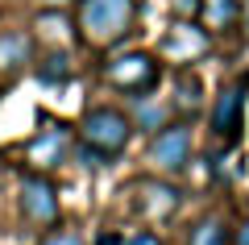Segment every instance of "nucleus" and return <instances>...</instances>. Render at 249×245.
I'll use <instances>...</instances> for the list:
<instances>
[{
  "mask_svg": "<svg viewBox=\"0 0 249 245\" xmlns=\"http://www.w3.org/2000/svg\"><path fill=\"white\" fill-rule=\"evenodd\" d=\"M79 137H83V154H91L96 162L121 158L133 137V116H124L121 108H88L79 121Z\"/></svg>",
  "mask_w": 249,
  "mask_h": 245,
  "instance_id": "1",
  "label": "nucleus"
},
{
  "mask_svg": "<svg viewBox=\"0 0 249 245\" xmlns=\"http://www.w3.org/2000/svg\"><path fill=\"white\" fill-rule=\"evenodd\" d=\"M137 17V0H79V38L88 46L121 42Z\"/></svg>",
  "mask_w": 249,
  "mask_h": 245,
  "instance_id": "2",
  "label": "nucleus"
},
{
  "mask_svg": "<svg viewBox=\"0 0 249 245\" xmlns=\"http://www.w3.org/2000/svg\"><path fill=\"white\" fill-rule=\"evenodd\" d=\"M104 79L112 83L116 92H129V96H142L158 83V58L145 50H124V54H112L104 62Z\"/></svg>",
  "mask_w": 249,
  "mask_h": 245,
  "instance_id": "3",
  "label": "nucleus"
},
{
  "mask_svg": "<svg viewBox=\"0 0 249 245\" xmlns=\"http://www.w3.org/2000/svg\"><path fill=\"white\" fill-rule=\"evenodd\" d=\"M208 50H212V34H208V29H199L191 17H178L175 25L166 29V38L158 42V58L175 62V67H187V62H199Z\"/></svg>",
  "mask_w": 249,
  "mask_h": 245,
  "instance_id": "4",
  "label": "nucleus"
},
{
  "mask_svg": "<svg viewBox=\"0 0 249 245\" xmlns=\"http://www.w3.org/2000/svg\"><path fill=\"white\" fill-rule=\"evenodd\" d=\"M150 162L162 170V175H178L187 170L191 162V125L175 121V125H162L150 141Z\"/></svg>",
  "mask_w": 249,
  "mask_h": 245,
  "instance_id": "5",
  "label": "nucleus"
},
{
  "mask_svg": "<svg viewBox=\"0 0 249 245\" xmlns=\"http://www.w3.org/2000/svg\"><path fill=\"white\" fill-rule=\"evenodd\" d=\"M21 216L29 225H54L58 220V187L46 175H25L21 179Z\"/></svg>",
  "mask_w": 249,
  "mask_h": 245,
  "instance_id": "6",
  "label": "nucleus"
},
{
  "mask_svg": "<svg viewBox=\"0 0 249 245\" xmlns=\"http://www.w3.org/2000/svg\"><path fill=\"white\" fill-rule=\"evenodd\" d=\"M67 154H71V129H67V125H46V129L25 146V162L37 170V175L62 167Z\"/></svg>",
  "mask_w": 249,
  "mask_h": 245,
  "instance_id": "7",
  "label": "nucleus"
},
{
  "mask_svg": "<svg viewBox=\"0 0 249 245\" xmlns=\"http://www.w3.org/2000/svg\"><path fill=\"white\" fill-rule=\"evenodd\" d=\"M241 125H245V83H229L212 104V129L224 146H232L241 137Z\"/></svg>",
  "mask_w": 249,
  "mask_h": 245,
  "instance_id": "8",
  "label": "nucleus"
},
{
  "mask_svg": "<svg viewBox=\"0 0 249 245\" xmlns=\"http://www.w3.org/2000/svg\"><path fill=\"white\" fill-rule=\"evenodd\" d=\"M178 204H183L178 187L158 183V179H145V183H137V212H142L145 220H170V216L178 212Z\"/></svg>",
  "mask_w": 249,
  "mask_h": 245,
  "instance_id": "9",
  "label": "nucleus"
},
{
  "mask_svg": "<svg viewBox=\"0 0 249 245\" xmlns=\"http://www.w3.org/2000/svg\"><path fill=\"white\" fill-rule=\"evenodd\" d=\"M34 58V38L25 29H0V71L13 75Z\"/></svg>",
  "mask_w": 249,
  "mask_h": 245,
  "instance_id": "10",
  "label": "nucleus"
},
{
  "mask_svg": "<svg viewBox=\"0 0 249 245\" xmlns=\"http://www.w3.org/2000/svg\"><path fill=\"white\" fill-rule=\"evenodd\" d=\"M75 67H71V54L67 50H50L42 62H37V79H42L46 88H54V83H71Z\"/></svg>",
  "mask_w": 249,
  "mask_h": 245,
  "instance_id": "11",
  "label": "nucleus"
},
{
  "mask_svg": "<svg viewBox=\"0 0 249 245\" xmlns=\"http://www.w3.org/2000/svg\"><path fill=\"white\" fill-rule=\"evenodd\" d=\"M199 9L212 29H232L241 21V0H199Z\"/></svg>",
  "mask_w": 249,
  "mask_h": 245,
  "instance_id": "12",
  "label": "nucleus"
},
{
  "mask_svg": "<svg viewBox=\"0 0 249 245\" xmlns=\"http://www.w3.org/2000/svg\"><path fill=\"white\" fill-rule=\"evenodd\" d=\"M187 245H232V233L224 225V216H204L191 228V241Z\"/></svg>",
  "mask_w": 249,
  "mask_h": 245,
  "instance_id": "13",
  "label": "nucleus"
},
{
  "mask_svg": "<svg viewBox=\"0 0 249 245\" xmlns=\"http://www.w3.org/2000/svg\"><path fill=\"white\" fill-rule=\"evenodd\" d=\"M166 113H170V108L162 104V100H150V96L142 92L137 104H133V129L142 125V129H154V133H158L162 125H166Z\"/></svg>",
  "mask_w": 249,
  "mask_h": 245,
  "instance_id": "14",
  "label": "nucleus"
},
{
  "mask_svg": "<svg viewBox=\"0 0 249 245\" xmlns=\"http://www.w3.org/2000/svg\"><path fill=\"white\" fill-rule=\"evenodd\" d=\"M199 104H204V100H199V79L196 75H178L175 79V108L183 116H191Z\"/></svg>",
  "mask_w": 249,
  "mask_h": 245,
  "instance_id": "15",
  "label": "nucleus"
},
{
  "mask_svg": "<svg viewBox=\"0 0 249 245\" xmlns=\"http://www.w3.org/2000/svg\"><path fill=\"white\" fill-rule=\"evenodd\" d=\"M42 245H83V237L71 233V228H54V233L42 237Z\"/></svg>",
  "mask_w": 249,
  "mask_h": 245,
  "instance_id": "16",
  "label": "nucleus"
},
{
  "mask_svg": "<svg viewBox=\"0 0 249 245\" xmlns=\"http://www.w3.org/2000/svg\"><path fill=\"white\" fill-rule=\"evenodd\" d=\"M175 13H178V17H196V13H199V0H175Z\"/></svg>",
  "mask_w": 249,
  "mask_h": 245,
  "instance_id": "17",
  "label": "nucleus"
},
{
  "mask_svg": "<svg viewBox=\"0 0 249 245\" xmlns=\"http://www.w3.org/2000/svg\"><path fill=\"white\" fill-rule=\"evenodd\" d=\"M121 245H162V241H158L154 233H133L129 241H121Z\"/></svg>",
  "mask_w": 249,
  "mask_h": 245,
  "instance_id": "18",
  "label": "nucleus"
},
{
  "mask_svg": "<svg viewBox=\"0 0 249 245\" xmlns=\"http://www.w3.org/2000/svg\"><path fill=\"white\" fill-rule=\"evenodd\" d=\"M232 245H249V220H241L237 233H232Z\"/></svg>",
  "mask_w": 249,
  "mask_h": 245,
  "instance_id": "19",
  "label": "nucleus"
},
{
  "mask_svg": "<svg viewBox=\"0 0 249 245\" xmlns=\"http://www.w3.org/2000/svg\"><path fill=\"white\" fill-rule=\"evenodd\" d=\"M124 241V237H116V233H104V237H100V245H121Z\"/></svg>",
  "mask_w": 249,
  "mask_h": 245,
  "instance_id": "20",
  "label": "nucleus"
},
{
  "mask_svg": "<svg viewBox=\"0 0 249 245\" xmlns=\"http://www.w3.org/2000/svg\"><path fill=\"white\" fill-rule=\"evenodd\" d=\"M241 21H245V29H249V0H241Z\"/></svg>",
  "mask_w": 249,
  "mask_h": 245,
  "instance_id": "21",
  "label": "nucleus"
},
{
  "mask_svg": "<svg viewBox=\"0 0 249 245\" xmlns=\"http://www.w3.org/2000/svg\"><path fill=\"white\" fill-rule=\"evenodd\" d=\"M42 4H46V9H54V4H71V0H42Z\"/></svg>",
  "mask_w": 249,
  "mask_h": 245,
  "instance_id": "22",
  "label": "nucleus"
}]
</instances>
